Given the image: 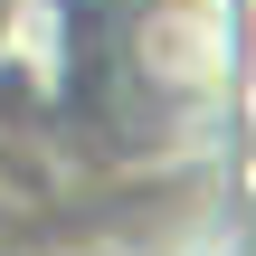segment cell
<instances>
[{
	"label": "cell",
	"instance_id": "cell-1",
	"mask_svg": "<svg viewBox=\"0 0 256 256\" xmlns=\"http://www.w3.org/2000/svg\"><path fill=\"white\" fill-rule=\"evenodd\" d=\"M247 133V0H0V256H228Z\"/></svg>",
	"mask_w": 256,
	"mask_h": 256
}]
</instances>
